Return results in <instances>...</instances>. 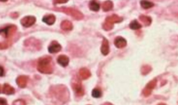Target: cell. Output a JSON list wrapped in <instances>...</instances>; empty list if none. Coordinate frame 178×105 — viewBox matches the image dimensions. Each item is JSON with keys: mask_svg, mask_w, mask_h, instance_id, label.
<instances>
[{"mask_svg": "<svg viewBox=\"0 0 178 105\" xmlns=\"http://www.w3.org/2000/svg\"><path fill=\"white\" fill-rule=\"evenodd\" d=\"M51 58L50 57H45L40 59L37 66L38 71L45 74L51 73L53 71V67L51 66Z\"/></svg>", "mask_w": 178, "mask_h": 105, "instance_id": "1", "label": "cell"}, {"mask_svg": "<svg viewBox=\"0 0 178 105\" xmlns=\"http://www.w3.org/2000/svg\"><path fill=\"white\" fill-rule=\"evenodd\" d=\"M122 21H123V18L117 15H113L109 16L106 19L105 22L103 24V29L105 31H110L113 29L114 23L121 22Z\"/></svg>", "mask_w": 178, "mask_h": 105, "instance_id": "2", "label": "cell"}, {"mask_svg": "<svg viewBox=\"0 0 178 105\" xmlns=\"http://www.w3.org/2000/svg\"><path fill=\"white\" fill-rule=\"evenodd\" d=\"M62 11L65 12V13L69 15L72 16V18H74L75 20H81L83 18V14L81 13V12H79V10L76 9H74V8H62Z\"/></svg>", "mask_w": 178, "mask_h": 105, "instance_id": "3", "label": "cell"}, {"mask_svg": "<svg viewBox=\"0 0 178 105\" xmlns=\"http://www.w3.org/2000/svg\"><path fill=\"white\" fill-rule=\"evenodd\" d=\"M16 30H17V27L16 26L14 25L8 26L4 28V29L0 30V33H1L3 36H4L6 38H9L11 37L15 33H16Z\"/></svg>", "mask_w": 178, "mask_h": 105, "instance_id": "4", "label": "cell"}, {"mask_svg": "<svg viewBox=\"0 0 178 105\" xmlns=\"http://www.w3.org/2000/svg\"><path fill=\"white\" fill-rule=\"evenodd\" d=\"M72 87L73 88L74 91L77 95L81 96L83 95L84 91H83L81 83L78 79H74V80H73V81H72Z\"/></svg>", "mask_w": 178, "mask_h": 105, "instance_id": "5", "label": "cell"}, {"mask_svg": "<svg viewBox=\"0 0 178 105\" xmlns=\"http://www.w3.org/2000/svg\"><path fill=\"white\" fill-rule=\"evenodd\" d=\"M156 80H153L150 82L148 84L146 85V87L144 88L143 91V95L145 96V97H147L150 95L152 91H153L154 87H156Z\"/></svg>", "mask_w": 178, "mask_h": 105, "instance_id": "6", "label": "cell"}, {"mask_svg": "<svg viewBox=\"0 0 178 105\" xmlns=\"http://www.w3.org/2000/svg\"><path fill=\"white\" fill-rule=\"evenodd\" d=\"M36 22V18L34 16H27L21 20V23L25 27H30Z\"/></svg>", "mask_w": 178, "mask_h": 105, "instance_id": "7", "label": "cell"}, {"mask_svg": "<svg viewBox=\"0 0 178 105\" xmlns=\"http://www.w3.org/2000/svg\"><path fill=\"white\" fill-rule=\"evenodd\" d=\"M61 50V46L57 42H53L48 48L49 52L51 53H58Z\"/></svg>", "mask_w": 178, "mask_h": 105, "instance_id": "8", "label": "cell"}, {"mask_svg": "<svg viewBox=\"0 0 178 105\" xmlns=\"http://www.w3.org/2000/svg\"><path fill=\"white\" fill-rule=\"evenodd\" d=\"M115 46L118 48H122L126 46L127 45V41H126L125 38L122 37H118L115 39L114 41Z\"/></svg>", "mask_w": 178, "mask_h": 105, "instance_id": "9", "label": "cell"}, {"mask_svg": "<svg viewBox=\"0 0 178 105\" xmlns=\"http://www.w3.org/2000/svg\"><path fill=\"white\" fill-rule=\"evenodd\" d=\"M101 52L104 55H107L109 53V42L107 39L104 38L103 40L102 46H101Z\"/></svg>", "mask_w": 178, "mask_h": 105, "instance_id": "10", "label": "cell"}, {"mask_svg": "<svg viewBox=\"0 0 178 105\" xmlns=\"http://www.w3.org/2000/svg\"><path fill=\"white\" fill-rule=\"evenodd\" d=\"M28 78L27 76H19L18 78H17V84L19 86V87L21 88H25L26 86H27Z\"/></svg>", "mask_w": 178, "mask_h": 105, "instance_id": "11", "label": "cell"}, {"mask_svg": "<svg viewBox=\"0 0 178 105\" xmlns=\"http://www.w3.org/2000/svg\"><path fill=\"white\" fill-rule=\"evenodd\" d=\"M79 73L80 78L83 79V80H86V79H88L91 76V72H90V70L86 68H81V69L79 70Z\"/></svg>", "mask_w": 178, "mask_h": 105, "instance_id": "12", "label": "cell"}, {"mask_svg": "<svg viewBox=\"0 0 178 105\" xmlns=\"http://www.w3.org/2000/svg\"><path fill=\"white\" fill-rule=\"evenodd\" d=\"M57 62L60 65H61L63 67H65L69 63V58L66 55H60V56L58 57L57 59Z\"/></svg>", "mask_w": 178, "mask_h": 105, "instance_id": "13", "label": "cell"}, {"mask_svg": "<svg viewBox=\"0 0 178 105\" xmlns=\"http://www.w3.org/2000/svg\"><path fill=\"white\" fill-rule=\"evenodd\" d=\"M42 21L48 25H52L56 21V18L54 15H48L42 18Z\"/></svg>", "mask_w": 178, "mask_h": 105, "instance_id": "14", "label": "cell"}, {"mask_svg": "<svg viewBox=\"0 0 178 105\" xmlns=\"http://www.w3.org/2000/svg\"><path fill=\"white\" fill-rule=\"evenodd\" d=\"M3 93L6 94V95H11V94H13L15 93V89L13 87H12L9 84H5L4 85Z\"/></svg>", "mask_w": 178, "mask_h": 105, "instance_id": "15", "label": "cell"}, {"mask_svg": "<svg viewBox=\"0 0 178 105\" xmlns=\"http://www.w3.org/2000/svg\"><path fill=\"white\" fill-rule=\"evenodd\" d=\"M72 23L68 20L63 21L61 24V28L63 31H70L72 29Z\"/></svg>", "mask_w": 178, "mask_h": 105, "instance_id": "16", "label": "cell"}, {"mask_svg": "<svg viewBox=\"0 0 178 105\" xmlns=\"http://www.w3.org/2000/svg\"><path fill=\"white\" fill-rule=\"evenodd\" d=\"M139 19H140V20L144 23L145 26H150L151 24L152 19L148 16L141 15L139 17Z\"/></svg>", "mask_w": 178, "mask_h": 105, "instance_id": "17", "label": "cell"}, {"mask_svg": "<svg viewBox=\"0 0 178 105\" xmlns=\"http://www.w3.org/2000/svg\"><path fill=\"white\" fill-rule=\"evenodd\" d=\"M113 8V3L111 1H107L102 4V9L104 11H109Z\"/></svg>", "mask_w": 178, "mask_h": 105, "instance_id": "18", "label": "cell"}, {"mask_svg": "<svg viewBox=\"0 0 178 105\" xmlns=\"http://www.w3.org/2000/svg\"><path fill=\"white\" fill-rule=\"evenodd\" d=\"M90 9L93 10V11H98L100 10V4L95 1H92L89 4Z\"/></svg>", "mask_w": 178, "mask_h": 105, "instance_id": "19", "label": "cell"}, {"mask_svg": "<svg viewBox=\"0 0 178 105\" xmlns=\"http://www.w3.org/2000/svg\"><path fill=\"white\" fill-rule=\"evenodd\" d=\"M130 29L132 30H138L139 29H141V25L136 20H134L130 23Z\"/></svg>", "mask_w": 178, "mask_h": 105, "instance_id": "20", "label": "cell"}, {"mask_svg": "<svg viewBox=\"0 0 178 105\" xmlns=\"http://www.w3.org/2000/svg\"><path fill=\"white\" fill-rule=\"evenodd\" d=\"M141 6H142V8H145V9H147V8L153 7L154 6V4L153 2H150L147 1H141Z\"/></svg>", "mask_w": 178, "mask_h": 105, "instance_id": "21", "label": "cell"}, {"mask_svg": "<svg viewBox=\"0 0 178 105\" xmlns=\"http://www.w3.org/2000/svg\"><path fill=\"white\" fill-rule=\"evenodd\" d=\"M92 95L95 98H100L102 96V92L99 89H94L92 91Z\"/></svg>", "mask_w": 178, "mask_h": 105, "instance_id": "22", "label": "cell"}, {"mask_svg": "<svg viewBox=\"0 0 178 105\" xmlns=\"http://www.w3.org/2000/svg\"><path fill=\"white\" fill-rule=\"evenodd\" d=\"M151 70V67L150 66H143L141 68V73L143 75H146Z\"/></svg>", "mask_w": 178, "mask_h": 105, "instance_id": "23", "label": "cell"}, {"mask_svg": "<svg viewBox=\"0 0 178 105\" xmlns=\"http://www.w3.org/2000/svg\"><path fill=\"white\" fill-rule=\"evenodd\" d=\"M13 105H26L25 102L22 100H17L13 102Z\"/></svg>", "mask_w": 178, "mask_h": 105, "instance_id": "24", "label": "cell"}, {"mask_svg": "<svg viewBox=\"0 0 178 105\" xmlns=\"http://www.w3.org/2000/svg\"><path fill=\"white\" fill-rule=\"evenodd\" d=\"M0 105H8L7 102L4 98H0Z\"/></svg>", "mask_w": 178, "mask_h": 105, "instance_id": "25", "label": "cell"}, {"mask_svg": "<svg viewBox=\"0 0 178 105\" xmlns=\"http://www.w3.org/2000/svg\"><path fill=\"white\" fill-rule=\"evenodd\" d=\"M8 46V44H6V43H1L0 44V49H4L7 48Z\"/></svg>", "mask_w": 178, "mask_h": 105, "instance_id": "26", "label": "cell"}, {"mask_svg": "<svg viewBox=\"0 0 178 105\" xmlns=\"http://www.w3.org/2000/svg\"><path fill=\"white\" fill-rule=\"evenodd\" d=\"M4 74V68L1 66H0V76H3Z\"/></svg>", "mask_w": 178, "mask_h": 105, "instance_id": "27", "label": "cell"}, {"mask_svg": "<svg viewBox=\"0 0 178 105\" xmlns=\"http://www.w3.org/2000/svg\"><path fill=\"white\" fill-rule=\"evenodd\" d=\"M68 2V1H54V4H63Z\"/></svg>", "mask_w": 178, "mask_h": 105, "instance_id": "28", "label": "cell"}, {"mask_svg": "<svg viewBox=\"0 0 178 105\" xmlns=\"http://www.w3.org/2000/svg\"><path fill=\"white\" fill-rule=\"evenodd\" d=\"M102 105H113V104H111V103H109V102H107V103L103 104Z\"/></svg>", "mask_w": 178, "mask_h": 105, "instance_id": "29", "label": "cell"}, {"mask_svg": "<svg viewBox=\"0 0 178 105\" xmlns=\"http://www.w3.org/2000/svg\"><path fill=\"white\" fill-rule=\"evenodd\" d=\"M158 105H166V104H163V103H161V104H159Z\"/></svg>", "mask_w": 178, "mask_h": 105, "instance_id": "30", "label": "cell"}]
</instances>
